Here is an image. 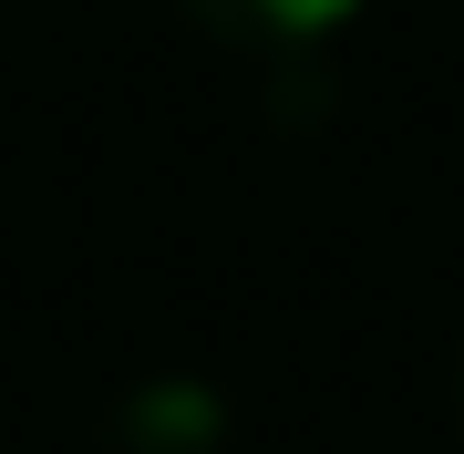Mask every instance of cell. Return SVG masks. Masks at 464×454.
Here are the masks:
<instances>
[{
	"mask_svg": "<svg viewBox=\"0 0 464 454\" xmlns=\"http://www.w3.org/2000/svg\"><path fill=\"white\" fill-rule=\"evenodd\" d=\"M227 434V403H217L207 382H145L124 392V444L134 454H207Z\"/></svg>",
	"mask_w": 464,
	"mask_h": 454,
	"instance_id": "obj_2",
	"label": "cell"
},
{
	"mask_svg": "<svg viewBox=\"0 0 464 454\" xmlns=\"http://www.w3.org/2000/svg\"><path fill=\"white\" fill-rule=\"evenodd\" d=\"M197 32H217V42H237V52H320L331 32H351V21L372 11V0H176Z\"/></svg>",
	"mask_w": 464,
	"mask_h": 454,
	"instance_id": "obj_1",
	"label": "cell"
},
{
	"mask_svg": "<svg viewBox=\"0 0 464 454\" xmlns=\"http://www.w3.org/2000/svg\"><path fill=\"white\" fill-rule=\"evenodd\" d=\"M454 423H464V362H454Z\"/></svg>",
	"mask_w": 464,
	"mask_h": 454,
	"instance_id": "obj_3",
	"label": "cell"
}]
</instances>
